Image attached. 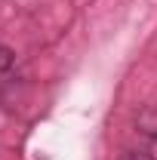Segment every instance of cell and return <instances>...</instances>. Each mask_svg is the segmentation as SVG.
I'll return each instance as SVG.
<instances>
[{
	"instance_id": "2",
	"label": "cell",
	"mask_w": 157,
	"mask_h": 160,
	"mask_svg": "<svg viewBox=\"0 0 157 160\" xmlns=\"http://www.w3.org/2000/svg\"><path fill=\"white\" fill-rule=\"evenodd\" d=\"M9 65H13V52H9L6 46H0V71H6Z\"/></svg>"
},
{
	"instance_id": "1",
	"label": "cell",
	"mask_w": 157,
	"mask_h": 160,
	"mask_svg": "<svg viewBox=\"0 0 157 160\" xmlns=\"http://www.w3.org/2000/svg\"><path fill=\"white\" fill-rule=\"evenodd\" d=\"M136 126H139V132H142V136L157 139V108H145V111H139Z\"/></svg>"
},
{
	"instance_id": "3",
	"label": "cell",
	"mask_w": 157,
	"mask_h": 160,
	"mask_svg": "<svg viewBox=\"0 0 157 160\" xmlns=\"http://www.w3.org/2000/svg\"><path fill=\"white\" fill-rule=\"evenodd\" d=\"M123 160H157V157H151L148 151H126V154H123Z\"/></svg>"
}]
</instances>
